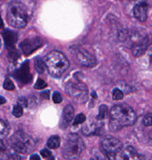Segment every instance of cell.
Instances as JSON below:
<instances>
[{
  "label": "cell",
  "instance_id": "52a82bcc",
  "mask_svg": "<svg viewBox=\"0 0 152 160\" xmlns=\"http://www.w3.org/2000/svg\"><path fill=\"white\" fill-rule=\"evenodd\" d=\"M121 147L120 141L111 135H105L101 141V149L108 159H115Z\"/></svg>",
  "mask_w": 152,
  "mask_h": 160
},
{
  "label": "cell",
  "instance_id": "83f0119b",
  "mask_svg": "<svg viewBox=\"0 0 152 160\" xmlns=\"http://www.w3.org/2000/svg\"><path fill=\"white\" fill-rule=\"evenodd\" d=\"M53 101H54V103H56V104L61 103V101H62L61 95H60L58 92H54V94H53Z\"/></svg>",
  "mask_w": 152,
  "mask_h": 160
},
{
  "label": "cell",
  "instance_id": "7402d4cb",
  "mask_svg": "<svg viewBox=\"0 0 152 160\" xmlns=\"http://www.w3.org/2000/svg\"><path fill=\"white\" fill-rule=\"evenodd\" d=\"M12 115L16 116L17 118H19L23 115V108L21 106H19L18 104L17 106H14L12 108Z\"/></svg>",
  "mask_w": 152,
  "mask_h": 160
},
{
  "label": "cell",
  "instance_id": "5bb4252c",
  "mask_svg": "<svg viewBox=\"0 0 152 160\" xmlns=\"http://www.w3.org/2000/svg\"><path fill=\"white\" fill-rule=\"evenodd\" d=\"M74 114H75V110H74L73 107L71 105L66 106L64 108L63 111H62L61 122H60V128H66L69 126V124L71 123V121L73 120Z\"/></svg>",
  "mask_w": 152,
  "mask_h": 160
},
{
  "label": "cell",
  "instance_id": "277c9868",
  "mask_svg": "<svg viewBox=\"0 0 152 160\" xmlns=\"http://www.w3.org/2000/svg\"><path fill=\"white\" fill-rule=\"evenodd\" d=\"M9 144L14 152L20 154L31 153L36 147L35 139L21 130L17 132L10 138Z\"/></svg>",
  "mask_w": 152,
  "mask_h": 160
},
{
  "label": "cell",
  "instance_id": "836d02e7",
  "mask_svg": "<svg viewBox=\"0 0 152 160\" xmlns=\"http://www.w3.org/2000/svg\"><path fill=\"white\" fill-rule=\"evenodd\" d=\"M4 103H5V99H4V97L1 96V104H4Z\"/></svg>",
  "mask_w": 152,
  "mask_h": 160
},
{
  "label": "cell",
  "instance_id": "ba28073f",
  "mask_svg": "<svg viewBox=\"0 0 152 160\" xmlns=\"http://www.w3.org/2000/svg\"><path fill=\"white\" fill-rule=\"evenodd\" d=\"M73 55L75 56L78 63L84 67H93L97 63V60L93 54H91L86 48L76 46L74 47Z\"/></svg>",
  "mask_w": 152,
  "mask_h": 160
},
{
  "label": "cell",
  "instance_id": "4316f807",
  "mask_svg": "<svg viewBox=\"0 0 152 160\" xmlns=\"http://www.w3.org/2000/svg\"><path fill=\"white\" fill-rule=\"evenodd\" d=\"M47 86V83L45 82L43 80H41V79H38L37 81V82H36V84H35V88L36 89H42V88H44V87H46Z\"/></svg>",
  "mask_w": 152,
  "mask_h": 160
},
{
  "label": "cell",
  "instance_id": "9c48e42d",
  "mask_svg": "<svg viewBox=\"0 0 152 160\" xmlns=\"http://www.w3.org/2000/svg\"><path fill=\"white\" fill-rule=\"evenodd\" d=\"M43 44V40L39 37H32L27 38L20 43V49L26 56L31 55L36 50L40 48Z\"/></svg>",
  "mask_w": 152,
  "mask_h": 160
},
{
  "label": "cell",
  "instance_id": "3957f363",
  "mask_svg": "<svg viewBox=\"0 0 152 160\" xmlns=\"http://www.w3.org/2000/svg\"><path fill=\"white\" fill-rule=\"evenodd\" d=\"M44 62L49 71V73L54 77H60L69 67V62L67 58L59 51H52L44 58Z\"/></svg>",
  "mask_w": 152,
  "mask_h": 160
},
{
  "label": "cell",
  "instance_id": "ac0fdd59",
  "mask_svg": "<svg viewBox=\"0 0 152 160\" xmlns=\"http://www.w3.org/2000/svg\"><path fill=\"white\" fill-rule=\"evenodd\" d=\"M9 132H10V127L8 123L5 122L4 120H1L0 121V137H1V139L6 137Z\"/></svg>",
  "mask_w": 152,
  "mask_h": 160
},
{
  "label": "cell",
  "instance_id": "8992f818",
  "mask_svg": "<svg viewBox=\"0 0 152 160\" xmlns=\"http://www.w3.org/2000/svg\"><path fill=\"white\" fill-rule=\"evenodd\" d=\"M66 91L71 98L81 104L86 103L89 98L87 86L79 80L69 82L66 84Z\"/></svg>",
  "mask_w": 152,
  "mask_h": 160
},
{
  "label": "cell",
  "instance_id": "cb8c5ba5",
  "mask_svg": "<svg viewBox=\"0 0 152 160\" xmlns=\"http://www.w3.org/2000/svg\"><path fill=\"white\" fill-rule=\"evenodd\" d=\"M112 96H113L114 100L119 101V100H121L124 98V92L119 88H114L113 92H112Z\"/></svg>",
  "mask_w": 152,
  "mask_h": 160
},
{
  "label": "cell",
  "instance_id": "1f68e13d",
  "mask_svg": "<svg viewBox=\"0 0 152 160\" xmlns=\"http://www.w3.org/2000/svg\"><path fill=\"white\" fill-rule=\"evenodd\" d=\"M49 94H50V91H45L41 94V96L45 99H49Z\"/></svg>",
  "mask_w": 152,
  "mask_h": 160
},
{
  "label": "cell",
  "instance_id": "ffe728a7",
  "mask_svg": "<svg viewBox=\"0 0 152 160\" xmlns=\"http://www.w3.org/2000/svg\"><path fill=\"white\" fill-rule=\"evenodd\" d=\"M35 66H36V69H37V71L38 72V73H43V72L45 71V69L47 68L46 64H45V62H44V61H42L41 59H39V58L36 59Z\"/></svg>",
  "mask_w": 152,
  "mask_h": 160
},
{
  "label": "cell",
  "instance_id": "f546056e",
  "mask_svg": "<svg viewBox=\"0 0 152 160\" xmlns=\"http://www.w3.org/2000/svg\"><path fill=\"white\" fill-rule=\"evenodd\" d=\"M17 104H18L19 106H21L23 108H27V106H28V100H27L25 97H20V98L18 99V101H17Z\"/></svg>",
  "mask_w": 152,
  "mask_h": 160
},
{
  "label": "cell",
  "instance_id": "9a60e30c",
  "mask_svg": "<svg viewBox=\"0 0 152 160\" xmlns=\"http://www.w3.org/2000/svg\"><path fill=\"white\" fill-rule=\"evenodd\" d=\"M3 38H4L5 45L8 50L14 49V45H16L17 40V36L16 33L10 30H5L3 32Z\"/></svg>",
  "mask_w": 152,
  "mask_h": 160
},
{
  "label": "cell",
  "instance_id": "484cf974",
  "mask_svg": "<svg viewBox=\"0 0 152 160\" xmlns=\"http://www.w3.org/2000/svg\"><path fill=\"white\" fill-rule=\"evenodd\" d=\"M3 86H4V88L7 89V90H13L14 89V84H13V82L10 79H6L5 80Z\"/></svg>",
  "mask_w": 152,
  "mask_h": 160
},
{
  "label": "cell",
  "instance_id": "d6986e66",
  "mask_svg": "<svg viewBox=\"0 0 152 160\" xmlns=\"http://www.w3.org/2000/svg\"><path fill=\"white\" fill-rule=\"evenodd\" d=\"M108 115V108H107V106L105 105H101L100 107V110H99V115H98V120L99 121H102L104 120L106 117H107Z\"/></svg>",
  "mask_w": 152,
  "mask_h": 160
},
{
  "label": "cell",
  "instance_id": "8fae6325",
  "mask_svg": "<svg viewBox=\"0 0 152 160\" xmlns=\"http://www.w3.org/2000/svg\"><path fill=\"white\" fill-rule=\"evenodd\" d=\"M139 158H140L139 153L130 145L121 147V149L120 150V152L117 153L115 157V159L118 160H135Z\"/></svg>",
  "mask_w": 152,
  "mask_h": 160
},
{
  "label": "cell",
  "instance_id": "4fadbf2b",
  "mask_svg": "<svg viewBox=\"0 0 152 160\" xmlns=\"http://www.w3.org/2000/svg\"><path fill=\"white\" fill-rule=\"evenodd\" d=\"M147 11H148V3L145 0L139 1L134 7V16L135 18L142 21L145 22L147 18Z\"/></svg>",
  "mask_w": 152,
  "mask_h": 160
},
{
  "label": "cell",
  "instance_id": "e575fe53",
  "mask_svg": "<svg viewBox=\"0 0 152 160\" xmlns=\"http://www.w3.org/2000/svg\"><path fill=\"white\" fill-rule=\"evenodd\" d=\"M150 62H152V54H151V57H150Z\"/></svg>",
  "mask_w": 152,
  "mask_h": 160
},
{
  "label": "cell",
  "instance_id": "e0dca14e",
  "mask_svg": "<svg viewBox=\"0 0 152 160\" xmlns=\"http://www.w3.org/2000/svg\"><path fill=\"white\" fill-rule=\"evenodd\" d=\"M60 145V138L57 136V135H53L51 136L48 141H47V146L49 149H52V150H55V149H57Z\"/></svg>",
  "mask_w": 152,
  "mask_h": 160
},
{
  "label": "cell",
  "instance_id": "d6a6232c",
  "mask_svg": "<svg viewBox=\"0 0 152 160\" xmlns=\"http://www.w3.org/2000/svg\"><path fill=\"white\" fill-rule=\"evenodd\" d=\"M30 159H31V160H39L40 159V157L37 155V154H32L31 156H30Z\"/></svg>",
  "mask_w": 152,
  "mask_h": 160
},
{
  "label": "cell",
  "instance_id": "7a4b0ae2",
  "mask_svg": "<svg viewBox=\"0 0 152 160\" xmlns=\"http://www.w3.org/2000/svg\"><path fill=\"white\" fill-rule=\"evenodd\" d=\"M30 19V12L23 3L12 2L7 9V21L13 28H24Z\"/></svg>",
  "mask_w": 152,
  "mask_h": 160
},
{
  "label": "cell",
  "instance_id": "44dd1931",
  "mask_svg": "<svg viewBox=\"0 0 152 160\" xmlns=\"http://www.w3.org/2000/svg\"><path fill=\"white\" fill-rule=\"evenodd\" d=\"M85 120H86V116L83 113H80L79 115H77L75 117L73 124H74V126H78V125L83 124L85 122Z\"/></svg>",
  "mask_w": 152,
  "mask_h": 160
},
{
  "label": "cell",
  "instance_id": "603a6c76",
  "mask_svg": "<svg viewBox=\"0 0 152 160\" xmlns=\"http://www.w3.org/2000/svg\"><path fill=\"white\" fill-rule=\"evenodd\" d=\"M8 58L9 60L11 61V62H16L17 59H18V53L16 49H12V50H9V53H8Z\"/></svg>",
  "mask_w": 152,
  "mask_h": 160
},
{
  "label": "cell",
  "instance_id": "5b68a950",
  "mask_svg": "<svg viewBox=\"0 0 152 160\" xmlns=\"http://www.w3.org/2000/svg\"><path fill=\"white\" fill-rule=\"evenodd\" d=\"M84 149L82 139L76 133L68 135L62 149V155L65 159H77Z\"/></svg>",
  "mask_w": 152,
  "mask_h": 160
},
{
  "label": "cell",
  "instance_id": "d4e9b609",
  "mask_svg": "<svg viewBox=\"0 0 152 160\" xmlns=\"http://www.w3.org/2000/svg\"><path fill=\"white\" fill-rule=\"evenodd\" d=\"M143 124L145 127H152V113L146 114L143 118Z\"/></svg>",
  "mask_w": 152,
  "mask_h": 160
},
{
  "label": "cell",
  "instance_id": "4dcf8cb0",
  "mask_svg": "<svg viewBox=\"0 0 152 160\" xmlns=\"http://www.w3.org/2000/svg\"><path fill=\"white\" fill-rule=\"evenodd\" d=\"M0 150H1V152H5L6 151V147H5V145H4V142H3V139H1V142H0Z\"/></svg>",
  "mask_w": 152,
  "mask_h": 160
},
{
  "label": "cell",
  "instance_id": "6da1fadb",
  "mask_svg": "<svg viewBox=\"0 0 152 160\" xmlns=\"http://www.w3.org/2000/svg\"><path fill=\"white\" fill-rule=\"evenodd\" d=\"M136 120V113L130 106L127 104H119L111 108L109 128L113 132H118L125 127L133 126Z\"/></svg>",
  "mask_w": 152,
  "mask_h": 160
},
{
  "label": "cell",
  "instance_id": "f1b7e54d",
  "mask_svg": "<svg viewBox=\"0 0 152 160\" xmlns=\"http://www.w3.org/2000/svg\"><path fill=\"white\" fill-rule=\"evenodd\" d=\"M40 154L44 157V158H46V159H50V158H53V156H52V152L49 151V150H47V149H44V150H42L41 152H40Z\"/></svg>",
  "mask_w": 152,
  "mask_h": 160
},
{
  "label": "cell",
  "instance_id": "7c38bea8",
  "mask_svg": "<svg viewBox=\"0 0 152 160\" xmlns=\"http://www.w3.org/2000/svg\"><path fill=\"white\" fill-rule=\"evenodd\" d=\"M149 44H150L149 38L146 35H145L141 39H139L137 42H135L134 44L131 46L133 56L134 57H141L143 54L145 53Z\"/></svg>",
  "mask_w": 152,
  "mask_h": 160
},
{
  "label": "cell",
  "instance_id": "30bf717a",
  "mask_svg": "<svg viewBox=\"0 0 152 160\" xmlns=\"http://www.w3.org/2000/svg\"><path fill=\"white\" fill-rule=\"evenodd\" d=\"M13 76L19 82L23 84H27L31 82L33 79V76L31 74V72H30L29 62L26 61L23 64H21V66L17 71H14Z\"/></svg>",
  "mask_w": 152,
  "mask_h": 160
},
{
  "label": "cell",
  "instance_id": "2e32d148",
  "mask_svg": "<svg viewBox=\"0 0 152 160\" xmlns=\"http://www.w3.org/2000/svg\"><path fill=\"white\" fill-rule=\"evenodd\" d=\"M100 128L99 124L97 125L96 123H90V124H86L83 128H82V132L85 135H91V134H95L98 129Z\"/></svg>",
  "mask_w": 152,
  "mask_h": 160
}]
</instances>
